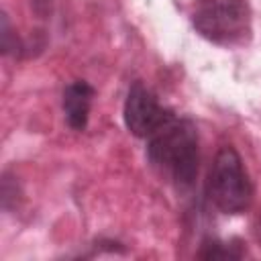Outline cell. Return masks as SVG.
I'll return each instance as SVG.
<instances>
[{"label":"cell","instance_id":"cell-6","mask_svg":"<svg viewBox=\"0 0 261 261\" xmlns=\"http://www.w3.org/2000/svg\"><path fill=\"white\" fill-rule=\"evenodd\" d=\"M200 259H241L245 257L243 243L232 239V241H222V239H204L198 251Z\"/></svg>","mask_w":261,"mask_h":261},{"label":"cell","instance_id":"cell-9","mask_svg":"<svg viewBox=\"0 0 261 261\" xmlns=\"http://www.w3.org/2000/svg\"><path fill=\"white\" fill-rule=\"evenodd\" d=\"M255 234H257V239H259V243H261V216H259V220H257V226H255Z\"/></svg>","mask_w":261,"mask_h":261},{"label":"cell","instance_id":"cell-7","mask_svg":"<svg viewBox=\"0 0 261 261\" xmlns=\"http://www.w3.org/2000/svg\"><path fill=\"white\" fill-rule=\"evenodd\" d=\"M0 47L4 55H16L22 51V45L10 24V18L6 12H2V29H0Z\"/></svg>","mask_w":261,"mask_h":261},{"label":"cell","instance_id":"cell-1","mask_svg":"<svg viewBox=\"0 0 261 261\" xmlns=\"http://www.w3.org/2000/svg\"><path fill=\"white\" fill-rule=\"evenodd\" d=\"M147 161L177 190H190L198 177L200 139L190 118L171 114L149 139Z\"/></svg>","mask_w":261,"mask_h":261},{"label":"cell","instance_id":"cell-2","mask_svg":"<svg viewBox=\"0 0 261 261\" xmlns=\"http://www.w3.org/2000/svg\"><path fill=\"white\" fill-rule=\"evenodd\" d=\"M206 192L222 214H243L253 202V184L234 147L218 149L208 173Z\"/></svg>","mask_w":261,"mask_h":261},{"label":"cell","instance_id":"cell-3","mask_svg":"<svg viewBox=\"0 0 261 261\" xmlns=\"http://www.w3.org/2000/svg\"><path fill=\"white\" fill-rule=\"evenodd\" d=\"M196 31L216 43L234 45L245 39L251 27L247 0H206L192 16Z\"/></svg>","mask_w":261,"mask_h":261},{"label":"cell","instance_id":"cell-4","mask_svg":"<svg viewBox=\"0 0 261 261\" xmlns=\"http://www.w3.org/2000/svg\"><path fill=\"white\" fill-rule=\"evenodd\" d=\"M171 114L173 112L163 108L157 96L143 82H133V86L126 92V100L122 108L124 126L128 128L130 135L139 139H149Z\"/></svg>","mask_w":261,"mask_h":261},{"label":"cell","instance_id":"cell-8","mask_svg":"<svg viewBox=\"0 0 261 261\" xmlns=\"http://www.w3.org/2000/svg\"><path fill=\"white\" fill-rule=\"evenodd\" d=\"M31 6L41 18H45L49 14V10H51V0H31Z\"/></svg>","mask_w":261,"mask_h":261},{"label":"cell","instance_id":"cell-5","mask_svg":"<svg viewBox=\"0 0 261 261\" xmlns=\"http://www.w3.org/2000/svg\"><path fill=\"white\" fill-rule=\"evenodd\" d=\"M94 96H96V90L86 80H75L65 86L61 106H63L65 120L73 130H86Z\"/></svg>","mask_w":261,"mask_h":261}]
</instances>
